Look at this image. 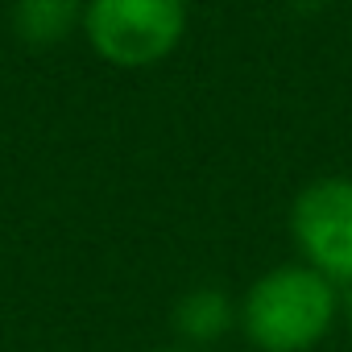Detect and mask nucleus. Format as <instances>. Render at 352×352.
<instances>
[{"mask_svg": "<svg viewBox=\"0 0 352 352\" xmlns=\"http://www.w3.org/2000/svg\"><path fill=\"white\" fill-rule=\"evenodd\" d=\"M344 319V290L294 261L270 265L236 298V331L253 352H315Z\"/></svg>", "mask_w": 352, "mask_h": 352, "instance_id": "nucleus-1", "label": "nucleus"}, {"mask_svg": "<svg viewBox=\"0 0 352 352\" xmlns=\"http://www.w3.org/2000/svg\"><path fill=\"white\" fill-rule=\"evenodd\" d=\"M187 0H87L83 42L87 50L120 71H145L166 63L187 42Z\"/></svg>", "mask_w": 352, "mask_h": 352, "instance_id": "nucleus-2", "label": "nucleus"}, {"mask_svg": "<svg viewBox=\"0 0 352 352\" xmlns=\"http://www.w3.org/2000/svg\"><path fill=\"white\" fill-rule=\"evenodd\" d=\"M290 241L298 261L331 278L340 290L352 286V174H319L290 199Z\"/></svg>", "mask_w": 352, "mask_h": 352, "instance_id": "nucleus-3", "label": "nucleus"}, {"mask_svg": "<svg viewBox=\"0 0 352 352\" xmlns=\"http://www.w3.org/2000/svg\"><path fill=\"white\" fill-rule=\"evenodd\" d=\"M170 327L179 336V344L208 348V344L224 340L228 331H236V298L224 294L220 286H195V290L179 294V302L170 311Z\"/></svg>", "mask_w": 352, "mask_h": 352, "instance_id": "nucleus-4", "label": "nucleus"}, {"mask_svg": "<svg viewBox=\"0 0 352 352\" xmlns=\"http://www.w3.org/2000/svg\"><path fill=\"white\" fill-rule=\"evenodd\" d=\"M83 5L87 0H13L9 30L30 50H54L83 34Z\"/></svg>", "mask_w": 352, "mask_h": 352, "instance_id": "nucleus-5", "label": "nucleus"}, {"mask_svg": "<svg viewBox=\"0 0 352 352\" xmlns=\"http://www.w3.org/2000/svg\"><path fill=\"white\" fill-rule=\"evenodd\" d=\"M344 327H348V336H352V286L344 290Z\"/></svg>", "mask_w": 352, "mask_h": 352, "instance_id": "nucleus-6", "label": "nucleus"}, {"mask_svg": "<svg viewBox=\"0 0 352 352\" xmlns=\"http://www.w3.org/2000/svg\"><path fill=\"white\" fill-rule=\"evenodd\" d=\"M162 352H204V348H187V344H174V348H162Z\"/></svg>", "mask_w": 352, "mask_h": 352, "instance_id": "nucleus-7", "label": "nucleus"}]
</instances>
